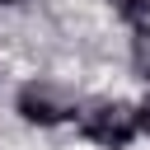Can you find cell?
Instances as JSON below:
<instances>
[{
	"label": "cell",
	"mask_w": 150,
	"mask_h": 150,
	"mask_svg": "<svg viewBox=\"0 0 150 150\" xmlns=\"http://www.w3.org/2000/svg\"><path fill=\"white\" fill-rule=\"evenodd\" d=\"M80 108H84V103H80L75 84L52 80V75H33V80H23L19 94H14V112H19L23 122H33V127H61V122L80 117Z\"/></svg>",
	"instance_id": "6da1fadb"
},
{
	"label": "cell",
	"mask_w": 150,
	"mask_h": 150,
	"mask_svg": "<svg viewBox=\"0 0 150 150\" xmlns=\"http://www.w3.org/2000/svg\"><path fill=\"white\" fill-rule=\"evenodd\" d=\"M80 136L103 145V150H127L136 136H141V103H127V98H94L80 108Z\"/></svg>",
	"instance_id": "7a4b0ae2"
},
{
	"label": "cell",
	"mask_w": 150,
	"mask_h": 150,
	"mask_svg": "<svg viewBox=\"0 0 150 150\" xmlns=\"http://www.w3.org/2000/svg\"><path fill=\"white\" fill-rule=\"evenodd\" d=\"M131 70L141 80H150V19L131 28Z\"/></svg>",
	"instance_id": "3957f363"
},
{
	"label": "cell",
	"mask_w": 150,
	"mask_h": 150,
	"mask_svg": "<svg viewBox=\"0 0 150 150\" xmlns=\"http://www.w3.org/2000/svg\"><path fill=\"white\" fill-rule=\"evenodd\" d=\"M108 9H112V14H117V19H127V23H131V28H136V23H145V19H150V0H108Z\"/></svg>",
	"instance_id": "277c9868"
},
{
	"label": "cell",
	"mask_w": 150,
	"mask_h": 150,
	"mask_svg": "<svg viewBox=\"0 0 150 150\" xmlns=\"http://www.w3.org/2000/svg\"><path fill=\"white\" fill-rule=\"evenodd\" d=\"M141 131H145V136H150V94H145V98H141Z\"/></svg>",
	"instance_id": "5b68a950"
},
{
	"label": "cell",
	"mask_w": 150,
	"mask_h": 150,
	"mask_svg": "<svg viewBox=\"0 0 150 150\" xmlns=\"http://www.w3.org/2000/svg\"><path fill=\"white\" fill-rule=\"evenodd\" d=\"M0 5H19V0H0Z\"/></svg>",
	"instance_id": "8992f818"
}]
</instances>
